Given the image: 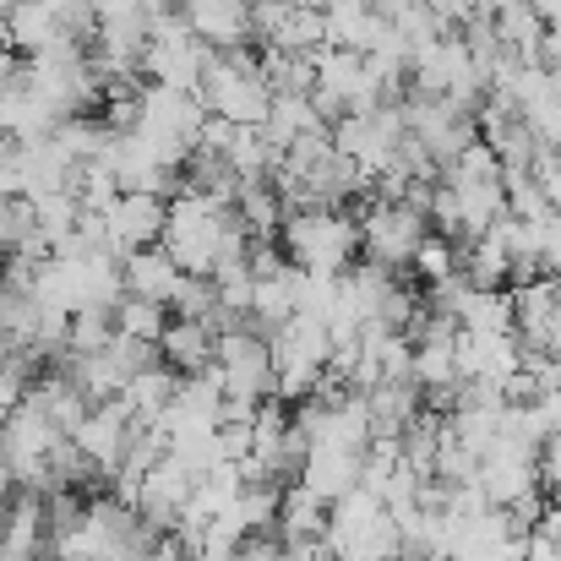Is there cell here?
<instances>
[{
    "instance_id": "1",
    "label": "cell",
    "mask_w": 561,
    "mask_h": 561,
    "mask_svg": "<svg viewBox=\"0 0 561 561\" xmlns=\"http://www.w3.org/2000/svg\"><path fill=\"white\" fill-rule=\"evenodd\" d=\"M159 245L170 251V262L191 273V278H213L224 262H245V229L234 224V207L196 196V191H175L164 207V234Z\"/></svg>"
},
{
    "instance_id": "2",
    "label": "cell",
    "mask_w": 561,
    "mask_h": 561,
    "mask_svg": "<svg viewBox=\"0 0 561 561\" xmlns=\"http://www.w3.org/2000/svg\"><path fill=\"white\" fill-rule=\"evenodd\" d=\"M273 240L295 273L339 278L360 262V224L344 207H295V213H284Z\"/></svg>"
},
{
    "instance_id": "3",
    "label": "cell",
    "mask_w": 561,
    "mask_h": 561,
    "mask_svg": "<svg viewBox=\"0 0 561 561\" xmlns=\"http://www.w3.org/2000/svg\"><path fill=\"white\" fill-rule=\"evenodd\" d=\"M322 551L333 561H403V535L371 491H350L328 507Z\"/></svg>"
},
{
    "instance_id": "4",
    "label": "cell",
    "mask_w": 561,
    "mask_h": 561,
    "mask_svg": "<svg viewBox=\"0 0 561 561\" xmlns=\"http://www.w3.org/2000/svg\"><path fill=\"white\" fill-rule=\"evenodd\" d=\"M196 99H202V110H207L213 121H224V126H256V131H262L267 104H273V93H267L262 66H256L251 49L207 55L202 82H196Z\"/></svg>"
},
{
    "instance_id": "5",
    "label": "cell",
    "mask_w": 561,
    "mask_h": 561,
    "mask_svg": "<svg viewBox=\"0 0 561 561\" xmlns=\"http://www.w3.org/2000/svg\"><path fill=\"white\" fill-rule=\"evenodd\" d=\"M60 442H66V436H60L33 403H16L11 420L0 425V463H5L11 485L49 496V491H55V453H60Z\"/></svg>"
},
{
    "instance_id": "6",
    "label": "cell",
    "mask_w": 561,
    "mask_h": 561,
    "mask_svg": "<svg viewBox=\"0 0 561 561\" xmlns=\"http://www.w3.org/2000/svg\"><path fill=\"white\" fill-rule=\"evenodd\" d=\"M202 99L196 93H175V88H142V115H137V137L153 148L159 164H170L175 175L186 170L191 148L202 137Z\"/></svg>"
},
{
    "instance_id": "7",
    "label": "cell",
    "mask_w": 561,
    "mask_h": 561,
    "mask_svg": "<svg viewBox=\"0 0 561 561\" xmlns=\"http://www.w3.org/2000/svg\"><path fill=\"white\" fill-rule=\"evenodd\" d=\"M355 224H360V262L387 267V273H409L420 240L431 234V224H425L420 207H409V202H381V196L366 202V213H360Z\"/></svg>"
},
{
    "instance_id": "8",
    "label": "cell",
    "mask_w": 561,
    "mask_h": 561,
    "mask_svg": "<svg viewBox=\"0 0 561 561\" xmlns=\"http://www.w3.org/2000/svg\"><path fill=\"white\" fill-rule=\"evenodd\" d=\"M213 376H218L224 398L251 403V409L267 403L273 398V350H267V339L251 333V328L218 333V344H213Z\"/></svg>"
},
{
    "instance_id": "9",
    "label": "cell",
    "mask_w": 561,
    "mask_h": 561,
    "mask_svg": "<svg viewBox=\"0 0 561 561\" xmlns=\"http://www.w3.org/2000/svg\"><path fill=\"white\" fill-rule=\"evenodd\" d=\"M207 55H213V49H202V44L191 38L181 11H175V16H159V22H148V44H142V82H148V88L196 93Z\"/></svg>"
},
{
    "instance_id": "10",
    "label": "cell",
    "mask_w": 561,
    "mask_h": 561,
    "mask_svg": "<svg viewBox=\"0 0 561 561\" xmlns=\"http://www.w3.org/2000/svg\"><path fill=\"white\" fill-rule=\"evenodd\" d=\"M474 485H480V496H485L491 507H502V513L518 507V502H529V496H540V491H546V480H540V447L513 442V436L496 431V442L480 453Z\"/></svg>"
},
{
    "instance_id": "11",
    "label": "cell",
    "mask_w": 561,
    "mask_h": 561,
    "mask_svg": "<svg viewBox=\"0 0 561 561\" xmlns=\"http://www.w3.org/2000/svg\"><path fill=\"white\" fill-rule=\"evenodd\" d=\"M328 131H333V148H339L366 181H376V175L392 164L398 142H403V115H398V104H376V110H360V115H339Z\"/></svg>"
},
{
    "instance_id": "12",
    "label": "cell",
    "mask_w": 561,
    "mask_h": 561,
    "mask_svg": "<svg viewBox=\"0 0 561 561\" xmlns=\"http://www.w3.org/2000/svg\"><path fill=\"white\" fill-rule=\"evenodd\" d=\"M137 431H142V425L131 420V409H126L121 398H110V403H93V409L82 414V425L71 431V447L82 453V463H88L99 480H115V469H121V458H126V447H131Z\"/></svg>"
},
{
    "instance_id": "13",
    "label": "cell",
    "mask_w": 561,
    "mask_h": 561,
    "mask_svg": "<svg viewBox=\"0 0 561 561\" xmlns=\"http://www.w3.org/2000/svg\"><path fill=\"white\" fill-rule=\"evenodd\" d=\"M164 207H170L164 196L121 191V196L99 213L110 256H131V251H142V245H159V234H164Z\"/></svg>"
},
{
    "instance_id": "14",
    "label": "cell",
    "mask_w": 561,
    "mask_h": 561,
    "mask_svg": "<svg viewBox=\"0 0 561 561\" xmlns=\"http://www.w3.org/2000/svg\"><path fill=\"white\" fill-rule=\"evenodd\" d=\"M191 491H196V474H191L186 463H175L170 453L142 474V485H137V496H131V507H137V518L153 529V535H170L175 524H181V513H186Z\"/></svg>"
},
{
    "instance_id": "15",
    "label": "cell",
    "mask_w": 561,
    "mask_h": 561,
    "mask_svg": "<svg viewBox=\"0 0 561 561\" xmlns=\"http://www.w3.org/2000/svg\"><path fill=\"white\" fill-rule=\"evenodd\" d=\"M181 22L191 27V38L213 55L229 49H256L251 38V0H181Z\"/></svg>"
},
{
    "instance_id": "16",
    "label": "cell",
    "mask_w": 561,
    "mask_h": 561,
    "mask_svg": "<svg viewBox=\"0 0 561 561\" xmlns=\"http://www.w3.org/2000/svg\"><path fill=\"white\" fill-rule=\"evenodd\" d=\"M49 551V507L38 491H11L0 502V561H44Z\"/></svg>"
},
{
    "instance_id": "17",
    "label": "cell",
    "mask_w": 561,
    "mask_h": 561,
    "mask_svg": "<svg viewBox=\"0 0 561 561\" xmlns=\"http://www.w3.org/2000/svg\"><path fill=\"white\" fill-rule=\"evenodd\" d=\"M524 366L518 333H458V376L480 387H507V376Z\"/></svg>"
},
{
    "instance_id": "18",
    "label": "cell",
    "mask_w": 561,
    "mask_h": 561,
    "mask_svg": "<svg viewBox=\"0 0 561 561\" xmlns=\"http://www.w3.org/2000/svg\"><path fill=\"white\" fill-rule=\"evenodd\" d=\"M295 485L333 507L339 496L360 491V453H344V447H306V458H300V469H295Z\"/></svg>"
},
{
    "instance_id": "19",
    "label": "cell",
    "mask_w": 561,
    "mask_h": 561,
    "mask_svg": "<svg viewBox=\"0 0 561 561\" xmlns=\"http://www.w3.org/2000/svg\"><path fill=\"white\" fill-rule=\"evenodd\" d=\"M181 278H186V273L170 262V251H164V245H142V251L121 256V284H126V295L153 300V306H164V311H170V300H175Z\"/></svg>"
},
{
    "instance_id": "20",
    "label": "cell",
    "mask_w": 561,
    "mask_h": 561,
    "mask_svg": "<svg viewBox=\"0 0 561 561\" xmlns=\"http://www.w3.org/2000/svg\"><path fill=\"white\" fill-rule=\"evenodd\" d=\"M387 16H376L366 0H328L322 5V49H350V55H366Z\"/></svg>"
},
{
    "instance_id": "21",
    "label": "cell",
    "mask_w": 561,
    "mask_h": 561,
    "mask_svg": "<svg viewBox=\"0 0 561 561\" xmlns=\"http://www.w3.org/2000/svg\"><path fill=\"white\" fill-rule=\"evenodd\" d=\"M213 344H218V333H213L207 322L170 317V328H164V339H159V360H164L175 376L213 371Z\"/></svg>"
},
{
    "instance_id": "22",
    "label": "cell",
    "mask_w": 561,
    "mask_h": 561,
    "mask_svg": "<svg viewBox=\"0 0 561 561\" xmlns=\"http://www.w3.org/2000/svg\"><path fill=\"white\" fill-rule=\"evenodd\" d=\"M5 38H11V49L27 55V60L44 55V49H55V44H71V38L60 33L49 0H16V5L5 11Z\"/></svg>"
},
{
    "instance_id": "23",
    "label": "cell",
    "mask_w": 561,
    "mask_h": 561,
    "mask_svg": "<svg viewBox=\"0 0 561 561\" xmlns=\"http://www.w3.org/2000/svg\"><path fill=\"white\" fill-rule=\"evenodd\" d=\"M366 409H371V436H403L420 420L425 398L414 381H376L366 392Z\"/></svg>"
},
{
    "instance_id": "24",
    "label": "cell",
    "mask_w": 561,
    "mask_h": 561,
    "mask_svg": "<svg viewBox=\"0 0 561 561\" xmlns=\"http://www.w3.org/2000/svg\"><path fill=\"white\" fill-rule=\"evenodd\" d=\"M60 121L44 110V99L27 88V82H16V88H0V137H11V142H38V137H49Z\"/></svg>"
},
{
    "instance_id": "25",
    "label": "cell",
    "mask_w": 561,
    "mask_h": 561,
    "mask_svg": "<svg viewBox=\"0 0 561 561\" xmlns=\"http://www.w3.org/2000/svg\"><path fill=\"white\" fill-rule=\"evenodd\" d=\"M322 529H328V502H317L300 485H284L278 491V524H273V535L284 546H311V540H322Z\"/></svg>"
},
{
    "instance_id": "26",
    "label": "cell",
    "mask_w": 561,
    "mask_h": 561,
    "mask_svg": "<svg viewBox=\"0 0 561 561\" xmlns=\"http://www.w3.org/2000/svg\"><path fill=\"white\" fill-rule=\"evenodd\" d=\"M175 387H181V376L170 371L164 360H153L148 371H137L126 381V392H121V403L131 409V420L148 431V425H159V414L175 403Z\"/></svg>"
},
{
    "instance_id": "27",
    "label": "cell",
    "mask_w": 561,
    "mask_h": 561,
    "mask_svg": "<svg viewBox=\"0 0 561 561\" xmlns=\"http://www.w3.org/2000/svg\"><path fill=\"white\" fill-rule=\"evenodd\" d=\"M311 131H328V121L317 115L311 99H273L267 104V121H262V137L284 153L295 137H311Z\"/></svg>"
},
{
    "instance_id": "28",
    "label": "cell",
    "mask_w": 561,
    "mask_h": 561,
    "mask_svg": "<svg viewBox=\"0 0 561 561\" xmlns=\"http://www.w3.org/2000/svg\"><path fill=\"white\" fill-rule=\"evenodd\" d=\"M110 317H115V333H121V339L148 344V350H159V339H164V328H170V311L153 306V300H137V295H121Z\"/></svg>"
},
{
    "instance_id": "29",
    "label": "cell",
    "mask_w": 561,
    "mask_h": 561,
    "mask_svg": "<svg viewBox=\"0 0 561 561\" xmlns=\"http://www.w3.org/2000/svg\"><path fill=\"white\" fill-rule=\"evenodd\" d=\"M409 273H414L425 289H436V284L458 278V240L425 234V240H420V251H414V262H409Z\"/></svg>"
},
{
    "instance_id": "30",
    "label": "cell",
    "mask_w": 561,
    "mask_h": 561,
    "mask_svg": "<svg viewBox=\"0 0 561 561\" xmlns=\"http://www.w3.org/2000/svg\"><path fill=\"white\" fill-rule=\"evenodd\" d=\"M110 339H115V317L110 311H82L66 328V355H99V350H110Z\"/></svg>"
},
{
    "instance_id": "31",
    "label": "cell",
    "mask_w": 561,
    "mask_h": 561,
    "mask_svg": "<svg viewBox=\"0 0 561 561\" xmlns=\"http://www.w3.org/2000/svg\"><path fill=\"white\" fill-rule=\"evenodd\" d=\"M27 371H33V360H27V355H16L11 366H0V425H5V420H11V409L22 403Z\"/></svg>"
},
{
    "instance_id": "32",
    "label": "cell",
    "mask_w": 561,
    "mask_h": 561,
    "mask_svg": "<svg viewBox=\"0 0 561 561\" xmlns=\"http://www.w3.org/2000/svg\"><path fill=\"white\" fill-rule=\"evenodd\" d=\"M540 273L546 278H561V213H551L540 224Z\"/></svg>"
},
{
    "instance_id": "33",
    "label": "cell",
    "mask_w": 561,
    "mask_h": 561,
    "mask_svg": "<svg viewBox=\"0 0 561 561\" xmlns=\"http://www.w3.org/2000/svg\"><path fill=\"white\" fill-rule=\"evenodd\" d=\"M234 561H284V540L278 535H245Z\"/></svg>"
},
{
    "instance_id": "34",
    "label": "cell",
    "mask_w": 561,
    "mask_h": 561,
    "mask_svg": "<svg viewBox=\"0 0 561 561\" xmlns=\"http://www.w3.org/2000/svg\"><path fill=\"white\" fill-rule=\"evenodd\" d=\"M148 561H191V551H186V540H181V535H153Z\"/></svg>"
},
{
    "instance_id": "35",
    "label": "cell",
    "mask_w": 561,
    "mask_h": 561,
    "mask_svg": "<svg viewBox=\"0 0 561 561\" xmlns=\"http://www.w3.org/2000/svg\"><path fill=\"white\" fill-rule=\"evenodd\" d=\"M22 66H27V60H22L11 44H0V88H16V82H22Z\"/></svg>"
},
{
    "instance_id": "36",
    "label": "cell",
    "mask_w": 561,
    "mask_h": 561,
    "mask_svg": "<svg viewBox=\"0 0 561 561\" xmlns=\"http://www.w3.org/2000/svg\"><path fill=\"white\" fill-rule=\"evenodd\" d=\"M284 561H333L322 551V540H311V546H284Z\"/></svg>"
},
{
    "instance_id": "37",
    "label": "cell",
    "mask_w": 561,
    "mask_h": 561,
    "mask_svg": "<svg viewBox=\"0 0 561 561\" xmlns=\"http://www.w3.org/2000/svg\"><path fill=\"white\" fill-rule=\"evenodd\" d=\"M524 561H561V557L546 551V546H535V540H524Z\"/></svg>"
},
{
    "instance_id": "38",
    "label": "cell",
    "mask_w": 561,
    "mask_h": 561,
    "mask_svg": "<svg viewBox=\"0 0 561 561\" xmlns=\"http://www.w3.org/2000/svg\"><path fill=\"white\" fill-rule=\"evenodd\" d=\"M278 5H295V11H322L328 0H278Z\"/></svg>"
},
{
    "instance_id": "39",
    "label": "cell",
    "mask_w": 561,
    "mask_h": 561,
    "mask_svg": "<svg viewBox=\"0 0 561 561\" xmlns=\"http://www.w3.org/2000/svg\"><path fill=\"white\" fill-rule=\"evenodd\" d=\"M11 496V474H5V463H0V502Z\"/></svg>"
},
{
    "instance_id": "40",
    "label": "cell",
    "mask_w": 561,
    "mask_h": 561,
    "mask_svg": "<svg viewBox=\"0 0 561 561\" xmlns=\"http://www.w3.org/2000/svg\"><path fill=\"white\" fill-rule=\"evenodd\" d=\"M11 5H16V0H0V16H5V11H11Z\"/></svg>"
}]
</instances>
